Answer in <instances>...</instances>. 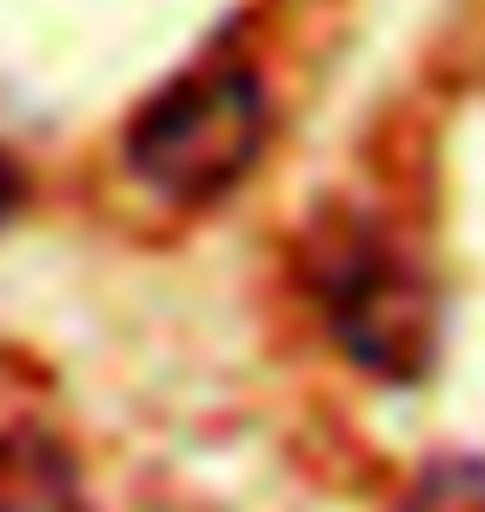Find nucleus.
Masks as SVG:
<instances>
[{"label":"nucleus","instance_id":"f257e3e1","mask_svg":"<svg viewBox=\"0 0 485 512\" xmlns=\"http://www.w3.org/2000/svg\"><path fill=\"white\" fill-rule=\"evenodd\" d=\"M273 100L246 60L193 67L127 120V167L160 200L206 207L226 200L266 160Z\"/></svg>","mask_w":485,"mask_h":512},{"label":"nucleus","instance_id":"f03ea898","mask_svg":"<svg viewBox=\"0 0 485 512\" xmlns=\"http://www.w3.org/2000/svg\"><path fill=\"white\" fill-rule=\"evenodd\" d=\"M306 286L339 353L373 380H419L439 346L432 280L359 213H333L306 240Z\"/></svg>","mask_w":485,"mask_h":512},{"label":"nucleus","instance_id":"7ed1b4c3","mask_svg":"<svg viewBox=\"0 0 485 512\" xmlns=\"http://www.w3.org/2000/svg\"><path fill=\"white\" fill-rule=\"evenodd\" d=\"M0 512H87L74 446L34 419L0 426Z\"/></svg>","mask_w":485,"mask_h":512},{"label":"nucleus","instance_id":"20e7f679","mask_svg":"<svg viewBox=\"0 0 485 512\" xmlns=\"http://www.w3.org/2000/svg\"><path fill=\"white\" fill-rule=\"evenodd\" d=\"M406 512H485V459L479 453L432 459L426 473L412 479Z\"/></svg>","mask_w":485,"mask_h":512},{"label":"nucleus","instance_id":"39448f33","mask_svg":"<svg viewBox=\"0 0 485 512\" xmlns=\"http://www.w3.org/2000/svg\"><path fill=\"white\" fill-rule=\"evenodd\" d=\"M20 200H27V173H20V160L7 147H0V227L20 213Z\"/></svg>","mask_w":485,"mask_h":512}]
</instances>
